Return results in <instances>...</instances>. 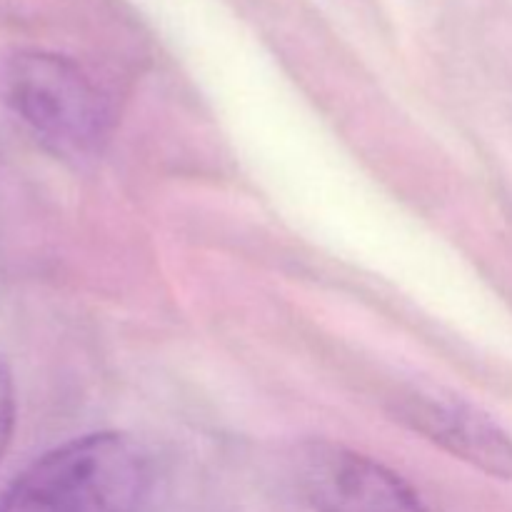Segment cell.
Here are the masks:
<instances>
[{
  "label": "cell",
  "mask_w": 512,
  "mask_h": 512,
  "mask_svg": "<svg viewBox=\"0 0 512 512\" xmlns=\"http://www.w3.org/2000/svg\"><path fill=\"white\" fill-rule=\"evenodd\" d=\"M150 465L120 433L75 438L35 460L0 500V512H140Z\"/></svg>",
  "instance_id": "1"
},
{
  "label": "cell",
  "mask_w": 512,
  "mask_h": 512,
  "mask_svg": "<svg viewBox=\"0 0 512 512\" xmlns=\"http://www.w3.org/2000/svg\"><path fill=\"white\" fill-rule=\"evenodd\" d=\"M5 100L35 135L63 153L93 150L105 135L108 115L98 90L63 55H15L5 73Z\"/></svg>",
  "instance_id": "2"
},
{
  "label": "cell",
  "mask_w": 512,
  "mask_h": 512,
  "mask_svg": "<svg viewBox=\"0 0 512 512\" xmlns=\"http://www.w3.org/2000/svg\"><path fill=\"white\" fill-rule=\"evenodd\" d=\"M300 483L315 512H425L405 480L340 445H308Z\"/></svg>",
  "instance_id": "3"
},
{
  "label": "cell",
  "mask_w": 512,
  "mask_h": 512,
  "mask_svg": "<svg viewBox=\"0 0 512 512\" xmlns=\"http://www.w3.org/2000/svg\"><path fill=\"white\" fill-rule=\"evenodd\" d=\"M400 423L413 428L493 478L512 480V443L485 413L443 390H408L395 405Z\"/></svg>",
  "instance_id": "4"
},
{
  "label": "cell",
  "mask_w": 512,
  "mask_h": 512,
  "mask_svg": "<svg viewBox=\"0 0 512 512\" xmlns=\"http://www.w3.org/2000/svg\"><path fill=\"white\" fill-rule=\"evenodd\" d=\"M15 425V393H13V378H10V370L5 365V360L0 358V460H3L5 448L10 443V435H13Z\"/></svg>",
  "instance_id": "5"
}]
</instances>
